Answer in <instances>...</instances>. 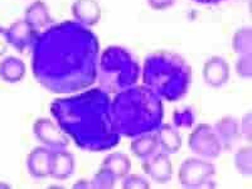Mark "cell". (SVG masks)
<instances>
[{
	"label": "cell",
	"mask_w": 252,
	"mask_h": 189,
	"mask_svg": "<svg viewBox=\"0 0 252 189\" xmlns=\"http://www.w3.org/2000/svg\"><path fill=\"white\" fill-rule=\"evenodd\" d=\"M100 43L89 27L66 20L40 32L32 46V71L53 94H72L97 78Z\"/></svg>",
	"instance_id": "6da1fadb"
},
{
	"label": "cell",
	"mask_w": 252,
	"mask_h": 189,
	"mask_svg": "<svg viewBox=\"0 0 252 189\" xmlns=\"http://www.w3.org/2000/svg\"><path fill=\"white\" fill-rule=\"evenodd\" d=\"M51 114L80 149L102 153L120 144L121 135L112 119L111 98L100 87L57 98L51 103Z\"/></svg>",
	"instance_id": "7a4b0ae2"
},
{
	"label": "cell",
	"mask_w": 252,
	"mask_h": 189,
	"mask_svg": "<svg viewBox=\"0 0 252 189\" xmlns=\"http://www.w3.org/2000/svg\"><path fill=\"white\" fill-rule=\"evenodd\" d=\"M111 111L116 130L126 138L155 132L164 119L163 101L145 85L118 92Z\"/></svg>",
	"instance_id": "3957f363"
},
{
	"label": "cell",
	"mask_w": 252,
	"mask_h": 189,
	"mask_svg": "<svg viewBox=\"0 0 252 189\" xmlns=\"http://www.w3.org/2000/svg\"><path fill=\"white\" fill-rule=\"evenodd\" d=\"M143 81L159 97L174 102L188 92L192 82V68L174 52L158 51L144 61Z\"/></svg>",
	"instance_id": "277c9868"
},
{
	"label": "cell",
	"mask_w": 252,
	"mask_h": 189,
	"mask_svg": "<svg viewBox=\"0 0 252 189\" xmlns=\"http://www.w3.org/2000/svg\"><path fill=\"white\" fill-rule=\"evenodd\" d=\"M140 66L131 52L120 46L107 47L97 63L100 89L107 94H118L136 85Z\"/></svg>",
	"instance_id": "5b68a950"
},
{
	"label": "cell",
	"mask_w": 252,
	"mask_h": 189,
	"mask_svg": "<svg viewBox=\"0 0 252 189\" xmlns=\"http://www.w3.org/2000/svg\"><path fill=\"white\" fill-rule=\"evenodd\" d=\"M216 166L208 159L187 158L179 168V182L186 188L215 187Z\"/></svg>",
	"instance_id": "8992f818"
},
{
	"label": "cell",
	"mask_w": 252,
	"mask_h": 189,
	"mask_svg": "<svg viewBox=\"0 0 252 189\" xmlns=\"http://www.w3.org/2000/svg\"><path fill=\"white\" fill-rule=\"evenodd\" d=\"M188 145L193 154L208 160L217 159L223 150L215 127L209 124H199L190 132Z\"/></svg>",
	"instance_id": "52a82bcc"
},
{
	"label": "cell",
	"mask_w": 252,
	"mask_h": 189,
	"mask_svg": "<svg viewBox=\"0 0 252 189\" xmlns=\"http://www.w3.org/2000/svg\"><path fill=\"white\" fill-rule=\"evenodd\" d=\"M33 134L40 144L51 150L67 149L69 145L66 134L49 119H37L33 124Z\"/></svg>",
	"instance_id": "ba28073f"
},
{
	"label": "cell",
	"mask_w": 252,
	"mask_h": 189,
	"mask_svg": "<svg viewBox=\"0 0 252 189\" xmlns=\"http://www.w3.org/2000/svg\"><path fill=\"white\" fill-rule=\"evenodd\" d=\"M143 170L150 179L158 184H166L173 178V164L169 154L160 152L143 160Z\"/></svg>",
	"instance_id": "9c48e42d"
},
{
	"label": "cell",
	"mask_w": 252,
	"mask_h": 189,
	"mask_svg": "<svg viewBox=\"0 0 252 189\" xmlns=\"http://www.w3.org/2000/svg\"><path fill=\"white\" fill-rule=\"evenodd\" d=\"M8 43L14 47L19 53L32 48L38 33L32 28L26 20H17L15 23L5 29Z\"/></svg>",
	"instance_id": "30bf717a"
},
{
	"label": "cell",
	"mask_w": 252,
	"mask_h": 189,
	"mask_svg": "<svg viewBox=\"0 0 252 189\" xmlns=\"http://www.w3.org/2000/svg\"><path fill=\"white\" fill-rule=\"evenodd\" d=\"M52 154L53 150L46 146H37L27 157V168L29 174L35 179H46L51 175Z\"/></svg>",
	"instance_id": "8fae6325"
},
{
	"label": "cell",
	"mask_w": 252,
	"mask_h": 189,
	"mask_svg": "<svg viewBox=\"0 0 252 189\" xmlns=\"http://www.w3.org/2000/svg\"><path fill=\"white\" fill-rule=\"evenodd\" d=\"M203 77L206 83H208L211 87H222L228 82L229 78V66L226 60L222 57L209 58L203 67Z\"/></svg>",
	"instance_id": "7c38bea8"
},
{
	"label": "cell",
	"mask_w": 252,
	"mask_h": 189,
	"mask_svg": "<svg viewBox=\"0 0 252 189\" xmlns=\"http://www.w3.org/2000/svg\"><path fill=\"white\" fill-rule=\"evenodd\" d=\"M76 170V159L72 153L66 149L53 150L52 154L51 175L56 181H66L73 175Z\"/></svg>",
	"instance_id": "4fadbf2b"
},
{
	"label": "cell",
	"mask_w": 252,
	"mask_h": 189,
	"mask_svg": "<svg viewBox=\"0 0 252 189\" xmlns=\"http://www.w3.org/2000/svg\"><path fill=\"white\" fill-rule=\"evenodd\" d=\"M215 131L220 141L222 149L231 150L235 144L240 140V124L232 116H224L215 124Z\"/></svg>",
	"instance_id": "5bb4252c"
},
{
	"label": "cell",
	"mask_w": 252,
	"mask_h": 189,
	"mask_svg": "<svg viewBox=\"0 0 252 189\" xmlns=\"http://www.w3.org/2000/svg\"><path fill=\"white\" fill-rule=\"evenodd\" d=\"M71 10L76 22L83 26L94 27L100 22L101 8L96 0H76Z\"/></svg>",
	"instance_id": "9a60e30c"
},
{
	"label": "cell",
	"mask_w": 252,
	"mask_h": 189,
	"mask_svg": "<svg viewBox=\"0 0 252 189\" xmlns=\"http://www.w3.org/2000/svg\"><path fill=\"white\" fill-rule=\"evenodd\" d=\"M24 20L37 32L38 34L53 24V19L51 17L48 6L42 0H37L27 8Z\"/></svg>",
	"instance_id": "2e32d148"
},
{
	"label": "cell",
	"mask_w": 252,
	"mask_h": 189,
	"mask_svg": "<svg viewBox=\"0 0 252 189\" xmlns=\"http://www.w3.org/2000/svg\"><path fill=\"white\" fill-rule=\"evenodd\" d=\"M158 143L164 153L166 154H175L182 148V136L174 125L170 124H161L155 131Z\"/></svg>",
	"instance_id": "e0dca14e"
},
{
	"label": "cell",
	"mask_w": 252,
	"mask_h": 189,
	"mask_svg": "<svg viewBox=\"0 0 252 189\" xmlns=\"http://www.w3.org/2000/svg\"><path fill=\"white\" fill-rule=\"evenodd\" d=\"M100 169L106 170L116 181H120L131 170V160L124 153H111L103 159Z\"/></svg>",
	"instance_id": "ac0fdd59"
},
{
	"label": "cell",
	"mask_w": 252,
	"mask_h": 189,
	"mask_svg": "<svg viewBox=\"0 0 252 189\" xmlns=\"http://www.w3.org/2000/svg\"><path fill=\"white\" fill-rule=\"evenodd\" d=\"M158 148H159V143H158L155 132L139 135V136L134 138V140L131 141V145H130L132 155L140 160H145L149 157H152L154 153H157Z\"/></svg>",
	"instance_id": "d6986e66"
},
{
	"label": "cell",
	"mask_w": 252,
	"mask_h": 189,
	"mask_svg": "<svg viewBox=\"0 0 252 189\" xmlns=\"http://www.w3.org/2000/svg\"><path fill=\"white\" fill-rule=\"evenodd\" d=\"M27 67L20 58L9 56L0 62V77L8 83H17L26 76Z\"/></svg>",
	"instance_id": "ffe728a7"
},
{
	"label": "cell",
	"mask_w": 252,
	"mask_h": 189,
	"mask_svg": "<svg viewBox=\"0 0 252 189\" xmlns=\"http://www.w3.org/2000/svg\"><path fill=\"white\" fill-rule=\"evenodd\" d=\"M232 46L236 53L241 56H250L252 51L251 28H241L233 35Z\"/></svg>",
	"instance_id": "44dd1931"
},
{
	"label": "cell",
	"mask_w": 252,
	"mask_h": 189,
	"mask_svg": "<svg viewBox=\"0 0 252 189\" xmlns=\"http://www.w3.org/2000/svg\"><path fill=\"white\" fill-rule=\"evenodd\" d=\"M235 166L238 173L245 177L252 174V149L250 145L241 148L235 155Z\"/></svg>",
	"instance_id": "7402d4cb"
},
{
	"label": "cell",
	"mask_w": 252,
	"mask_h": 189,
	"mask_svg": "<svg viewBox=\"0 0 252 189\" xmlns=\"http://www.w3.org/2000/svg\"><path fill=\"white\" fill-rule=\"evenodd\" d=\"M195 112L190 106L175 110L173 114V124L177 129H190L195 124Z\"/></svg>",
	"instance_id": "603a6c76"
},
{
	"label": "cell",
	"mask_w": 252,
	"mask_h": 189,
	"mask_svg": "<svg viewBox=\"0 0 252 189\" xmlns=\"http://www.w3.org/2000/svg\"><path fill=\"white\" fill-rule=\"evenodd\" d=\"M91 182V188H100V189H111L116 184V179L112 177L106 170L100 169L98 173L94 177Z\"/></svg>",
	"instance_id": "cb8c5ba5"
},
{
	"label": "cell",
	"mask_w": 252,
	"mask_h": 189,
	"mask_svg": "<svg viewBox=\"0 0 252 189\" xmlns=\"http://www.w3.org/2000/svg\"><path fill=\"white\" fill-rule=\"evenodd\" d=\"M123 188L126 189H146L150 188L149 181L139 174H127L123 178Z\"/></svg>",
	"instance_id": "d4e9b609"
},
{
	"label": "cell",
	"mask_w": 252,
	"mask_h": 189,
	"mask_svg": "<svg viewBox=\"0 0 252 189\" xmlns=\"http://www.w3.org/2000/svg\"><path fill=\"white\" fill-rule=\"evenodd\" d=\"M252 58L250 56H241L236 62V71L242 78H251L252 75Z\"/></svg>",
	"instance_id": "484cf974"
},
{
	"label": "cell",
	"mask_w": 252,
	"mask_h": 189,
	"mask_svg": "<svg viewBox=\"0 0 252 189\" xmlns=\"http://www.w3.org/2000/svg\"><path fill=\"white\" fill-rule=\"evenodd\" d=\"M240 130L241 135H242L247 141H251V112L245 115L242 124H241L240 126Z\"/></svg>",
	"instance_id": "4316f807"
},
{
	"label": "cell",
	"mask_w": 252,
	"mask_h": 189,
	"mask_svg": "<svg viewBox=\"0 0 252 189\" xmlns=\"http://www.w3.org/2000/svg\"><path fill=\"white\" fill-rule=\"evenodd\" d=\"M148 3L154 10H165L174 5L175 0H148Z\"/></svg>",
	"instance_id": "83f0119b"
},
{
	"label": "cell",
	"mask_w": 252,
	"mask_h": 189,
	"mask_svg": "<svg viewBox=\"0 0 252 189\" xmlns=\"http://www.w3.org/2000/svg\"><path fill=\"white\" fill-rule=\"evenodd\" d=\"M8 39H6L5 29L0 27V57L5 55L6 49H8Z\"/></svg>",
	"instance_id": "f1b7e54d"
},
{
	"label": "cell",
	"mask_w": 252,
	"mask_h": 189,
	"mask_svg": "<svg viewBox=\"0 0 252 189\" xmlns=\"http://www.w3.org/2000/svg\"><path fill=\"white\" fill-rule=\"evenodd\" d=\"M194 3L198 4H204V5H216V4H220L224 0H192Z\"/></svg>",
	"instance_id": "f546056e"
},
{
	"label": "cell",
	"mask_w": 252,
	"mask_h": 189,
	"mask_svg": "<svg viewBox=\"0 0 252 189\" xmlns=\"http://www.w3.org/2000/svg\"><path fill=\"white\" fill-rule=\"evenodd\" d=\"M73 188H91V182L81 179V181H78L77 183L73 184Z\"/></svg>",
	"instance_id": "4dcf8cb0"
}]
</instances>
